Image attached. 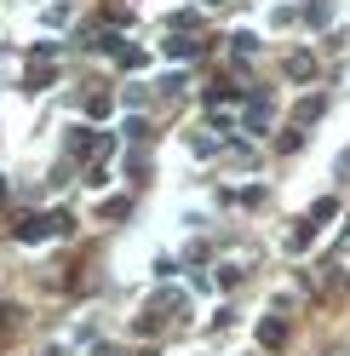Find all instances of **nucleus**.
Returning <instances> with one entry per match:
<instances>
[{
    "label": "nucleus",
    "instance_id": "nucleus-1",
    "mask_svg": "<svg viewBox=\"0 0 350 356\" xmlns=\"http://www.w3.org/2000/svg\"><path fill=\"white\" fill-rule=\"evenodd\" d=\"M103 149H115V138H103V132H92V127H75V132H69V155H75V161L103 155Z\"/></svg>",
    "mask_w": 350,
    "mask_h": 356
},
{
    "label": "nucleus",
    "instance_id": "nucleus-2",
    "mask_svg": "<svg viewBox=\"0 0 350 356\" xmlns=\"http://www.w3.org/2000/svg\"><path fill=\"white\" fill-rule=\"evenodd\" d=\"M258 345H265V350H281V345H288V322L265 316V322H258Z\"/></svg>",
    "mask_w": 350,
    "mask_h": 356
},
{
    "label": "nucleus",
    "instance_id": "nucleus-3",
    "mask_svg": "<svg viewBox=\"0 0 350 356\" xmlns=\"http://www.w3.org/2000/svg\"><path fill=\"white\" fill-rule=\"evenodd\" d=\"M161 52H167V58H195V52H201V40H190V35H167V40H161Z\"/></svg>",
    "mask_w": 350,
    "mask_h": 356
},
{
    "label": "nucleus",
    "instance_id": "nucleus-4",
    "mask_svg": "<svg viewBox=\"0 0 350 356\" xmlns=\"http://www.w3.org/2000/svg\"><path fill=\"white\" fill-rule=\"evenodd\" d=\"M333 213H339V202H333V195H322V202L310 207V218H304V225L316 230V225H327V218H333Z\"/></svg>",
    "mask_w": 350,
    "mask_h": 356
},
{
    "label": "nucleus",
    "instance_id": "nucleus-5",
    "mask_svg": "<svg viewBox=\"0 0 350 356\" xmlns=\"http://www.w3.org/2000/svg\"><path fill=\"white\" fill-rule=\"evenodd\" d=\"M230 47H235V58H253V52H258V35L242 29V35H230Z\"/></svg>",
    "mask_w": 350,
    "mask_h": 356
},
{
    "label": "nucleus",
    "instance_id": "nucleus-6",
    "mask_svg": "<svg viewBox=\"0 0 350 356\" xmlns=\"http://www.w3.org/2000/svg\"><path fill=\"white\" fill-rule=\"evenodd\" d=\"M288 75H293V81H304V75H316V63L304 58V52H293V58H288Z\"/></svg>",
    "mask_w": 350,
    "mask_h": 356
},
{
    "label": "nucleus",
    "instance_id": "nucleus-7",
    "mask_svg": "<svg viewBox=\"0 0 350 356\" xmlns=\"http://www.w3.org/2000/svg\"><path fill=\"white\" fill-rule=\"evenodd\" d=\"M304 17H310V24L322 29V24H327V17H333V6H327V0H316V6H304Z\"/></svg>",
    "mask_w": 350,
    "mask_h": 356
},
{
    "label": "nucleus",
    "instance_id": "nucleus-8",
    "mask_svg": "<svg viewBox=\"0 0 350 356\" xmlns=\"http://www.w3.org/2000/svg\"><path fill=\"white\" fill-rule=\"evenodd\" d=\"M339 172H350V149H344V155H339Z\"/></svg>",
    "mask_w": 350,
    "mask_h": 356
},
{
    "label": "nucleus",
    "instance_id": "nucleus-9",
    "mask_svg": "<svg viewBox=\"0 0 350 356\" xmlns=\"http://www.w3.org/2000/svg\"><path fill=\"white\" fill-rule=\"evenodd\" d=\"M98 356H121V350H109V345H98Z\"/></svg>",
    "mask_w": 350,
    "mask_h": 356
},
{
    "label": "nucleus",
    "instance_id": "nucleus-10",
    "mask_svg": "<svg viewBox=\"0 0 350 356\" xmlns=\"http://www.w3.org/2000/svg\"><path fill=\"white\" fill-rule=\"evenodd\" d=\"M0 207H6V178H0Z\"/></svg>",
    "mask_w": 350,
    "mask_h": 356
}]
</instances>
